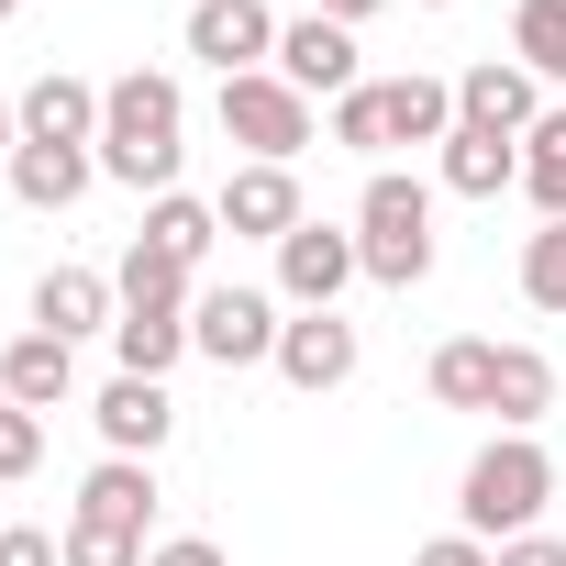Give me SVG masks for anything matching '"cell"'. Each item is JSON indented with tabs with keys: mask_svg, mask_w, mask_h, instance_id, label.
Returning <instances> with one entry per match:
<instances>
[{
	"mask_svg": "<svg viewBox=\"0 0 566 566\" xmlns=\"http://www.w3.org/2000/svg\"><path fill=\"white\" fill-rule=\"evenodd\" d=\"M277 334H290L277 290H200L189 301V356H211V367H277Z\"/></svg>",
	"mask_w": 566,
	"mask_h": 566,
	"instance_id": "277c9868",
	"label": "cell"
},
{
	"mask_svg": "<svg viewBox=\"0 0 566 566\" xmlns=\"http://www.w3.org/2000/svg\"><path fill=\"white\" fill-rule=\"evenodd\" d=\"M544 400H555V367H544L533 345H500V389H489L500 433H533V422H544Z\"/></svg>",
	"mask_w": 566,
	"mask_h": 566,
	"instance_id": "603a6c76",
	"label": "cell"
},
{
	"mask_svg": "<svg viewBox=\"0 0 566 566\" xmlns=\"http://www.w3.org/2000/svg\"><path fill=\"white\" fill-rule=\"evenodd\" d=\"M12 200L23 211H67V200H90V178H101V145H12Z\"/></svg>",
	"mask_w": 566,
	"mask_h": 566,
	"instance_id": "5bb4252c",
	"label": "cell"
},
{
	"mask_svg": "<svg viewBox=\"0 0 566 566\" xmlns=\"http://www.w3.org/2000/svg\"><path fill=\"white\" fill-rule=\"evenodd\" d=\"M34 467H45V411L0 400V489H12V478H34Z\"/></svg>",
	"mask_w": 566,
	"mask_h": 566,
	"instance_id": "f1b7e54d",
	"label": "cell"
},
{
	"mask_svg": "<svg viewBox=\"0 0 566 566\" xmlns=\"http://www.w3.org/2000/svg\"><path fill=\"white\" fill-rule=\"evenodd\" d=\"M123 323V290L101 266H45L34 277V334H56V345H78V334H112Z\"/></svg>",
	"mask_w": 566,
	"mask_h": 566,
	"instance_id": "8fae6325",
	"label": "cell"
},
{
	"mask_svg": "<svg viewBox=\"0 0 566 566\" xmlns=\"http://www.w3.org/2000/svg\"><path fill=\"white\" fill-rule=\"evenodd\" d=\"M422 233H433V189L400 178V167H378L367 200H356V244H422Z\"/></svg>",
	"mask_w": 566,
	"mask_h": 566,
	"instance_id": "ac0fdd59",
	"label": "cell"
},
{
	"mask_svg": "<svg viewBox=\"0 0 566 566\" xmlns=\"http://www.w3.org/2000/svg\"><path fill=\"white\" fill-rule=\"evenodd\" d=\"M378 101H389V145H444L455 134V78H378Z\"/></svg>",
	"mask_w": 566,
	"mask_h": 566,
	"instance_id": "ffe728a7",
	"label": "cell"
},
{
	"mask_svg": "<svg viewBox=\"0 0 566 566\" xmlns=\"http://www.w3.org/2000/svg\"><path fill=\"white\" fill-rule=\"evenodd\" d=\"M511 56L533 78H566V0H522L511 12Z\"/></svg>",
	"mask_w": 566,
	"mask_h": 566,
	"instance_id": "484cf974",
	"label": "cell"
},
{
	"mask_svg": "<svg viewBox=\"0 0 566 566\" xmlns=\"http://www.w3.org/2000/svg\"><path fill=\"white\" fill-rule=\"evenodd\" d=\"M145 255H167V266H200L211 244H222V211L211 200H189V189H167V200H145V233H134Z\"/></svg>",
	"mask_w": 566,
	"mask_h": 566,
	"instance_id": "d6986e66",
	"label": "cell"
},
{
	"mask_svg": "<svg viewBox=\"0 0 566 566\" xmlns=\"http://www.w3.org/2000/svg\"><path fill=\"white\" fill-rule=\"evenodd\" d=\"M522 189H533L544 222H566V112H544V123L522 134Z\"/></svg>",
	"mask_w": 566,
	"mask_h": 566,
	"instance_id": "cb8c5ba5",
	"label": "cell"
},
{
	"mask_svg": "<svg viewBox=\"0 0 566 566\" xmlns=\"http://www.w3.org/2000/svg\"><path fill=\"white\" fill-rule=\"evenodd\" d=\"M222 134L244 145V167H290L312 145V101L277 67H244V78H222Z\"/></svg>",
	"mask_w": 566,
	"mask_h": 566,
	"instance_id": "3957f363",
	"label": "cell"
},
{
	"mask_svg": "<svg viewBox=\"0 0 566 566\" xmlns=\"http://www.w3.org/2000/svg\"><path fill=\"white\" fill-rule=\"evenodd\" d=\"M67 522H101V533H134L145 544V522H156V467L145 455H101L90 478H78V511Z\"/></svg>",
	"mask_w": 566,
	"mask_h": 566,
	"instance_id": "4fadbf2b",
	"label": "cell"
},
{
	"mask_svg": "<svg viewBox=\"0 0 566 566\" xmlns=\"http://www.w3.org/2000/svg\"><path fill=\"white\" fill-rule=\"evenodd\" d=\"M90 422H101L112 455H145V467H156V444L178 433V400H167V378H112V389L90 400Z\"/></svg>",
	"mask_w": 566,
	"mask_h": 566,
	"instance_id": "7c38bea8",
	"label": "cell"
},
{
	"mask_svg": "<svg viewBox=\"0 0 566 566\" xmlns=\"http://www.w3.org/2000/svg\"><path fill=\"white\" fill-rule=\"evenodd\" d=\"M455 123H478V134H511V145H522V134L544 123V78H533L522 56H478V67L455 78Z\"/></svg>",
	"mask_w": 566,
	"mask_h": 566,
	"instance_id": "ba28073f",
	"label": "cell"
},
{
	"mask_svg": "<svg viewBox=\"0 0 566 566\" xmlns=\"http://www.w3.org/2000/svg\"><path fill=\"white\" fill-rule=\"evenodd\" d=\"M422 12H444V0H422Z\"/></svg>",
	"mask_w": 566,
	"mask_h": 566,
	"instance_id": "8d00e7d4",
	"label": "cell"
},
{
	"mask_svg": "<svg viewBox=\"0 0 566 566\" xmlns=\"http://www.w3.org/2000/svg\"><path fill=\"white\" fill-rule=\"evenodd\" d=\"M277 78H290L301 101H345V90H367V67H356V34H345V23H323V12L277 23Z\"/></svg>",
	"mask_w": 566,
	"mask_h": 566,
	"instance_id": "52a82bcc",
	"label": "cell"
},
{
	"mask_svg": "<svg viewBox=\"0 0 566 566\" xmlns=\"http://www.w3.org/2000/svg\"><path fill=\"white\" fill-rule=\"evenodd\" d=\"M78 389V345L56 334H23V345H0V400H23V411H56Z\"/></svg>",
	"mask_w": 566,
	"mask_h": 566,
	"instance_id": "2e32d148",
	"label": "cell"
},
{
	"mask_svg": "<svg viewBox=\"0 0 566 566\" xmlns=\"http://www.w3.org/2000/svg\"><path fill=\"white\" fill-rule=\"evenodd\" d=\"M112 290H123V312H189V301H200L189 266H167V255H145V244L112 266Z\"/></svg>",
	"mask_w": 566,
	"mask_h": 566,
	"instance_id": "d4e9b609",
	"label": "cell"
},
{
	"mask_svg": "<svg viewBox=\"0 0 566 566\" xmlns=\"http://www.w3.org/2000/svg\"><path fill=\"white\" fill-rule=\"evenodd\" d=\"M211 211H222V233H244V244H290V233L312 222L290 167H233V178L211 189Z\"/></svg>",
	"mask_w": 566,
	"mask_h": 566,
	"instance_id": "9c48e42d",
	"label": "cell"
},
{
	"mask_svg": "<svg viewBox=\"0 0 566 566\" xmlns=\"http://www.w3.org/2000/svg\"><path fill=\"white\" fill-rule=\"evenodd\" d=\"M112 356H123V378H167L189 356V312H123L112 323Z\"/></svg>",
	"mask_w": 566,
	"mask_h": 566,
	"instance_id": "7402d4cb",
	"label": "cell"
},
{
	"mask_svg": "<svg viewBox=\"0 0 566 566\" xmlns=\"http://www.w3.org/2000/svg\"><path fill=\"white\" fill-rule=\"evenodd\" d=\"M0 533H12V522H0Z\"/></svg>",
	"mask_w": 566,
	"mask_h": 566,
	"instance_id": "74e56055",
	"label": "cell"
},
{
	"mask_svg": "<svg viewBox=\"0 0 566 566\" xmlns=\"http://www.w3.org/2000/svg\"><path fill=\"white\" fill-rule=\"evenodd\" d=\"M12 112H23V145H101V90L67 78V67H45Z\"/></svg>",
	"mask_w": 566,
	"mask_h": 566,
	"instance_id": "9a60e30c",
	"label": "cell"
},
{
	"mask_svg": "<svg viewBox=\"0 0 566 566\" xmlns=\"http://www.w3.org/2000/svg\"><path fill=\"white\" fill-rule=\"evenodd\" d=\"M178 156H189V101H178V78H167V67L112 78V90H101V178L167 200V189H178Z\"/></svg>",
	"mask_w": 566,
	"mask_h": 566,
	"instance_id": "6da1fadb",
	"label": "cell"
},
{
	"mask_svg": "<svg viewBox=\"0 0 566 566\" xmlns=\"http://www.w3.org/2000/svg\"><path fill=\"white\" fill-rule=\"evenodd\" d=\"M145 566H222V544L211 533H167V544H145Z\"/></svg>",
	"mask_w": 566,
	"mask_h": 566,
	"instance_id": "1f68e13d",
	"label": "cell"
},
{
	"mask_svg": "<svg viewBox=\"0 0 566 566\" xmlns=\"http://www.w3.org/2000/svg\"><path fill=\"white\" fill-rule=\"evenodd\" d=\"M12 145H23V112H12V101H0V167H12Z\"/></svg>",
	"mask_w": 566,
	"mask_h": 566,
	"instance_id": "e575fe53",
	"label": "cell"
},
{
	"mask_svg": "<svg viewBox=\"0 0 566 566\" xmlns=\"http://www.w3.org/2000/svg\"><path fill=\"white\" fill-rule=\"evenodd\" d=\"M67 566H145L134 533H101V522H67Z\"/></svg>",
	"mask_w": 566,
	"mask_h": 566,
	"instance_id": "f546056e",
	"label": "cell"
},
{
	"mask_svg": "<svg viewBox=\"0 0 566 566\" xmlns=\"http://www.w3.org/2000/svg\"><path fill=\"white\" fill-rule=\"evenodd\" d=\"M356 277H367V255H356V233H334V222H301L290 244H277V301H290V312H334Z\"/></svg>",
	"mask_w": 566,
	"mask_h": 566,
	"instance_id": "5b68a950",
	"label": "cell"
},
{
	"mask_svg": "<svg viewBox=\"0 0 566 566\" xmlns=\"http://www.w3.org/2000/svg\"><path fill=\"white\" fill-rule=\"evenodd\" d=\"M12 12H23V0H0V23H12Z\"/></svg>",
	"mask_w": 566,
	"mask_h": 566,
	"instance_id": "d590c367",
	"label": "cell"
},
{
	"mask_svg": "<svg viewBox=\"0 0 566 566\" xmlns=\"http://www.w3.org/2000/svg\"><path fill=\"white\" fill-rule=\"evenodd\" d=\"M422 389H433L444 411H489V389H500V345H478V334H455V345H433V367H422Z\"/></svg>",
	"mask_w": 566,
	"mask_h": 566,
	"instance_id": "44dd1931",
	"label": "cell"
},
{
	"mask_svg": "<svg viewBox=\"0 0 566 566\" xmlns=\"http://www.w3.org/2000/svg\"><path fill=\"white\" fill-rule=\"evenodd\" d=\"M489 566H566V544H555V533H511Z\"/></svg>",
	"mask_w": 566,
	"mask_h": 566,
	"instance_id": "d6a6232c",
	"label": "cell"
},
{
	"mask_svg": "<svg viewBox=\"0 0 566 566\" xmlns=\"http://www.w3.org/2000/svg\"><path fill=\"white\" fill-rule=\"evenodd\" d=\"M334 145H345V156H389V101H378V78L334 101Z\"/></svg>",
	"mask_w": 566,
	"mask_h": 566,
	"instance_id": "83f0119b",
	"label": "cell"
},
{
	"mask_svg": "<svg viewBox=\"0 0 566 566\" xmlns=\"http://www.w3.org/2000/svg\"><path fill=\"white\" fill-rule=\"evenodd\" d=\"M277 378H290L301 400L345 389L356 378V323L345 312H290V334H277Z\"/></svg>",
	"mask_w": 566,
	"mask_h": 566,
	"instance_id": "30bf717a",
	"label": "cell"
},
{
	"mask_svg": "<svg viewBox=\"0 0 566 566\" xmlns=\"http://www.w3.org/2000/svg\"><path fill=\"white\" fill-rule=\"evenodd\" d=\"M0 566H67V533H34V522H12V533H0Z\"/></svg>",
	"mask_w": 566,
	"mask_h": 566,
	"instance_id": "4dcf8cb0",
	"label": "cell"
},
{
	"mask_svg": "<svg viewBox=\"0 0 566 566\" xmlns=\"http://www.w3.org/2000/svg\"><path fill=\"white\" fill-rule=\"evenodd\" d=\"M444 189H455V200H500V189H522V145L455 123V134H444Z\"/></svg>",
	"mask_w": 566,
	"mask_h": 566,
	"instance_id": "e0dca14e",
	"label": "cell"
},
{
	"mask_svg": "<svg viewBox=\"0 0 566 566\" xmlns=\"http://www.w3.org/2000/svg\"><path fill=\"white\" fill-rule=\"evenodd\" d=\"M544 500H555V455H544L533 433H489V444L467 455V478H455V533H478V544L500 555L511 533L544 522Z\"/></svg>",
	"mask_w": 566,
	"mask_h": 566,
	"instance_id": "7a4b0ae2",
	"label": "cell"
},
{
	"mask_svg": "<svg viewBox=\"0 0 566 566\" xmlns=\"http://www.w3.org/2000/svg\"><path fill=\"white\" fill-rule=\"evenodd\" d=\"M189 56L244 78V67H277V12L266 0H189Z\"/></svg>",
	"mask_w": 566,
	"mask_h": 566,
	"instance_id": "8992f818",
	"label": "cell"
},
{
	"mask_svg": "<svg viewBox=\"0 0 566 566\" xmlns=\"http://www.w3.org/2000/svg\"><path fill=\"white\" fill-rule=\"evenodd\" d=\"M312 12H323V23H345V34H356V23H367V12H389V0H312Z\"/></svg>",
	"mask_w": 566,
	"mask_h": 566,
	"instance_id": "836d02e7",
	"label": "cell"
},
{
	"mask_svg": "<svg viewBox=\"0 0 566 566\" xmlns=\"http://www.w3.org/2000/svg\"><path fill=\"white\" fill-rule=\"evenodd\" d=\"M522 301H533V312H566V222L522 233Z\"/></svg>",
	"mask_w": 566,
	"mask_h": 566,
	"instance_id": "4316f807",
	"label": "cell"
}]
</instances>
